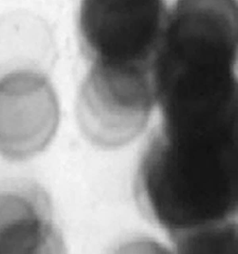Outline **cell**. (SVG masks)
I'll list each match as a JSON object with an SVG mask.
<instances>
[{"label":"cell","instance_id":"6da1fadb","mask_svg":"<svg viewBox=\"0 0 238 254\" xmlns=\"http://www.w3.org/2000/svg\"><path fill=\"white\" fill-rule=\"evenodd\" d=\"M135 192L178 252H230L238 227V125L162 123L141 157Z\"/></svg>","mask_w":238,"mask_h":254},{"label":"cell","instance_id":"7a4b0ae2","mask_svg":"<svg viewBox=\"0 0 238 254\" xmlns=\"http://www.w3.org/2000/svg\"><path fill=\"white\" fill-rule=\"evenodd\" d=\"M238 0H175L152 64L155 92L238 82Z\"/></svg>","mask_w":238,"mask_h":254},{"label":"cell","instance_id":"3957f363","mask_svg":"<svg viewBox=\"0 0 238 254\" xmlns=\"http://www.w3.org/2000/svg\"><path fill=\"white\" fill-rule=\"evenodd\" d=\"M156 104L150 70L91 64L78 90L76 118L91 144L118 149L144 131Z\"/></svg>","mask_w":238,"mask_h":254},{"label":"cell","instance_id":"277c9868","mask_svg":"<svg viewBox=\"0 0 238 254\" xmlns=\"http://www.w3.org/2000/svg\"><path fill=\"white\" fill-rule=\"evenodd\" d=\"M168 14L165 0H81L82 51L91 64L152 72Z\"/></svg>","mask_w":238,"mask_h":254},{"label":"cell","instance_id":"5b68a950","mask_svg":"<svg viewBox=\"0 0 238 254\" xmlns=\"http://www.w3.org/2000/svg\"><path fill=\"white\" fill-rule=\"evenodd\" d=\"M60 105L52 83L32 70L0 78V154L21 161L51 143L59 127Z\"/></svg>","mask_w":238,"mask_h":254},{"label":"cell","instance_id":"8992f818","mask_svg":"<svg viewBox=\"0 0 238 254\" xmlns=\"http://www.w3.org/2000/svg\"><path fill=\"white\" fill-rule=\"evenodd\" d=\"M44 189L32 183L0 187V254L64 253Z\"/></svg>","mask_w":238,"mask_h":254}]
</instances>
